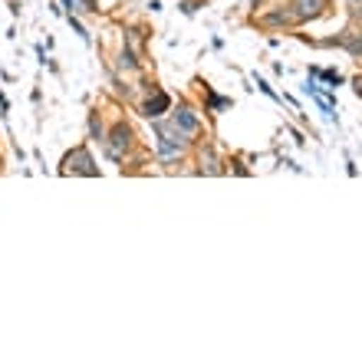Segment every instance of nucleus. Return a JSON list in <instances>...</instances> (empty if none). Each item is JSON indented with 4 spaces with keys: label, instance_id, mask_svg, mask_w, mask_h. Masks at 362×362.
Returning <instances> with one entry per match:
<instances>
[{
    "label": "nucleus",
    "instance_id": "nucleus-1",
    "mask_svg": "<svg viewBox=\"0 0 362 362\" xmlns=\"http://www.w3.org/2000/svg\"><path fill=\"white\" fill-rule=\"evenodd\" d=\"M66 172H79V175H89V178H95L99 175V168L93 165V155L86 152V148H76V152L66 155Z\"/></svg>",
    "mask_w": 362,
    "mask_h": 362
},
{
    "label": "nucleus",
    "instance_id": "nucleus-2",
    "mask_svg": "<svg viewBox=\"0 0 362 362\" xmlns=\"http://www.w3.org/2000/svg\"><path fill=\"white\" fill-rule=\"evenodd\" d=\"M129 139H132V132H129V125H115L112 142H109V155H112L115 162H119V158H122V152L129 148Z\"/></svg>",
    "mask_w": 362,
    "mask_h": 362
},
{
    "label": "nucleus",
    "instance_id": "nucleus-3",
    "mask_svg": "<svg viewBox=\"0 0 362 362\" xmlns=\"http://www.w3.org/2000/svg\"><path fill=\"white\" fill-rule=\"evenodd\" d=\"M168 105H172V99H168V95H165V93H155L152 99H148V103L142 105V112L148 115V119H158V115H162L165 109H168Z\"/></svg>",
    "mask_w": 362,
    "mask_h": 362
},
{
    "label": "nucleus",
    "instance_id": "nucleus-4",
    "mask_svg": "<svg viewBox=\"0 0 362 362\" xmlns=\"http://www.w3.org/2000/svg\"><path fill=\"white\" fill-rule=\"evenodd\" d=\"M323 7H326V0H296V20H310V17H316V13H323Z\"/></svg>",
    "mask_w": 362,
    "mask_h": 362
},
{
    "label": "nucleus",
    "instance_id": "nucleus-5",
    "mask_svg": "<svg viewBox=\"0 0 362 362\" xmlns=\"http://www.w3.org/2000/svg\"><path fill=\"white\" fill-rule=\"evenodd\" d=\"M175 125H178V129H185L188 135L198 132V119H194L188 109H178V112H175Z\"/></svg>",
    "mask_w": 362,
    "mask_h": 362
},
{
    "label": "nucleus",
    "instance_id": "nucleus-6",
    "mask_svg": "<svg viewBox=\"0 0 362 362\" xmlns=\"http://www.w3.org/2000/svg\"><path fill=\"white\" fill-rule=\"evenodd\" d=\"M201 165H204V168H208V175H218V162H214V155H201Z\"/></svg>",
    "mask_w": 362,
    "mask_h": 362
},
{
    "label": "nucleus",
    "instance_id": "nucleus-7",
    "mask_svg": "<svg viewBox=\"0 0 362 362\" xmlns=\"http://www.w3.org/2000/svg\"><path fill=\"white\" fill-rule=\"evenodd\" d=\"M89 132H93V139H103V125H99L95 115H89Z\"/></svg>",
    "mask_w": 362,
    "mask_h": 362
},
{
    "label": "nucleus",
    "instance_id": "nucleus-8",
    "mask_svg": "<svg viewBox=\"0 0 362 362\" xmlns=\"http://www.w3.org/2000/svg\"><path fill=\"white\" fill-rule=\"evenodd\" d=\"M208 105H211V109H228V105H230V99H221V95H211V99H208Z\"/></svg>",
    "mask_w": 362,
    "mask_h": 362
},
{
    "label": "nucleus",
    "instance_id": "nucleus-9",
    "mask_svg": "<svg viewBox=\"0 0 362 362\" xmlns=\"http://www.w3.org/2000/svg\"><path fill=\"white\" fill-rule=\"evenodd\" d=\"M122 69H135V57H132V49H125V53H122Z\"/></svg>",
    "mask_w": 362,
    "mask_h": 362
},
{
    "label": "nucleus",
    "instance_id": "nucleus-10",
    "mask_svg": "<svg viewBox=\"0 0 362 362\" xmlns=\"http://www.w3.org/2000/svg\"><path fill=\"white\" fill-rule=\"evenodd\" d=\"M286 20H290V17H286V13H270V17H267V23H270V27H274V23H286Z\"/></svg>",
    "mask_w": 362,
    "mask_h": 362
},
{
    "label": "nucleus",
    "instance_id": "nucleus-11",
    "mask_svg": "<svg viewBox=\"0 0 362 362\" xmlns=\"http://www.w3.org/2000/svg\"><path fill=\"white\" fill-rule=\"evenodd\" d=\"M356 93H359V95H362V76H359V79H356Z\"/></svg>",
    "mask_w": 362,
    "mask_h": 362
}]
</instances>
